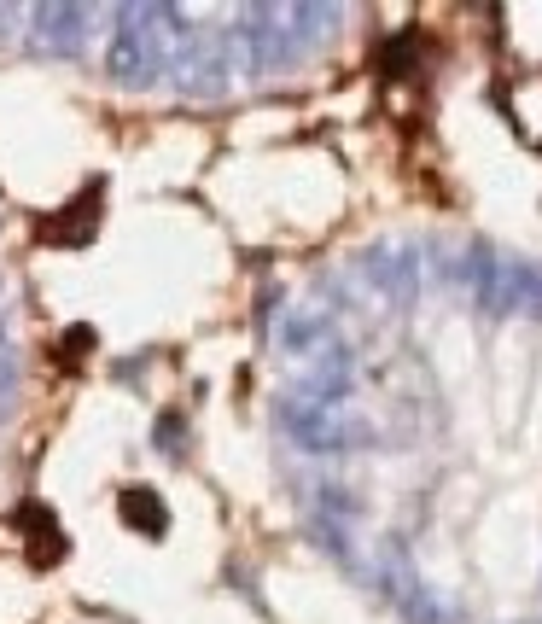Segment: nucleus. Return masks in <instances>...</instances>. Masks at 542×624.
Returning <instances> with one entry per match:
<instances>
[{
  "label": "nucleus",
  "instance_id": "1",
  "mask_svg": "<svg viewBox=\"0 0 542 624\" xmlns=\"http://www.w3.org/2000/svg\"><path fill=\"white\" fill-rule=\"evenodd\" d=\"M94 228H100V187H88L76 205H65L53 222H41V240H53V245H82V240H94Z\"/></svg>",
  "mask_w": 542,
  "mask_h": 624
},
{
  "label": "nucleus",
  "instance_id": "3",
  "mask_svg": "<svg viewBox=\"0 0 542 624\" xmlns=\"http://www.w3.org/2000/svg\"><path fill=\"white\" fill-rule=\"evenodd\" d=\"M508 117L531 146H542V76H525L508 88Z\"/></svg>",
  "mask_w": 542,
  "mask_h": 624
},
{
  "label": "nucleus",
  "instance_id": "4",
  "mask_svg": "<svg viewBox=\"0 0 542 624\" xmlns=\"http://www.w3.org/2000/svg\"><path fill=\"white\" fill-rule=\"evenodd\" d=\"M123 520L146 531V537H164L170 531V514H164V502L152 496V490H123Z\"/></svg>",
  "mask_w": 542,
  "mask_h": 624
},
{
  "label": "nucleus",
  "instance_id": "2",
  "mask_svg": "<svg viewBox=\"0 0 542 624\" xmlns=\"http://www.w3.org/2000/svg\"><path fill=\"white\" fill-rule=\"evenodd\" d=\"M18 525L30 531V560L35 566H53V560L65 555V537H59V525H53V514H47L41 502H24V508H18Z\"/></svg>",
  "mask_w": 542,
  "mask_h": 624
}]
</instances>
